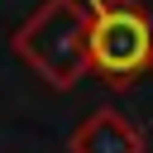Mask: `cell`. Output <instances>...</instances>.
<instances>
[{
  "label": "cell",
  "instance_id": "6da1fadb",
  "mask_svg": "<svg viewBox=\"0 0 153 153\" xmlns=\"http://www.w3.org/2000/svg\"><path fill=\"white\" fill-rule=\"evenodd\" d=\"M14 57L48 81L53 91H72L91 72V48H86V0H43L14 33H10Z\"/></svg>",
  "mask_w": 153,
  "mask_h": 153
},
{
  "label": "cell",
  "instance_id": "7a4b0ae2",
  "mask_svg": "<svg viewBox=\"0 0 153 153\" xmlns=\"http://www.w3.org/2000/svg\"><path fill=\"white\" fill-rule=\"evenodd\" d=\"M86 48L91 72H100L105 86L124 91L148 72L153 14L139 0H86Z\"/></svg>",
  "mask_w": 153,
  "mask_h": 153
},
{
  "label": "cell",
  "instance_id": "3957f363",
  "mask_svg": "<svg viewBox=\"0 0 153 153\" xmlns=\"http://www.w3.org/2000/svg\"><path fill=\"white\" fill-rule=\"evenodd\" d=\"M72 153H143V129L115 110V105H96L67 139Z\"/></svg>",
  "mask_w": 153,
  "mask_h": 153
},
{
  "label": "cell",
  "instance_id": "277c9868",
  "mask_svg": "<svg viewBox=\"0 0 153 153\" xmlns=\"http://www.w3.org/2000/svg\"><path fill=\"white\" fill-rule=\"evenodd\" d=\"M148 72H153V57H148Z\"/></svg>",
  "mask_w": 153,
  "mask_h": 153
}]
</instances>
